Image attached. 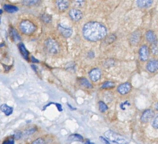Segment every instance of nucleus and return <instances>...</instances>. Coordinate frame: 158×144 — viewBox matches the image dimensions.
<instances>
[{
  "mask_svg": "<svg viewBox=\"0 0 158 144\" xmlns=\"http://www.w3.org/2000/svg\"><path fill=\"white\" fill-rule=\"evenodd\" d=\"M83 35L86 40L91 42H97L106 37L107 29L105 26L98 22H89L84 25Z\"/></svg>",
  "mask_w": 158,
  "mask_h": 144,
  "instance_id": "obj_1",
  "label": "nucleus"
},
{
  "mask_svg": "<svg viewBox=\"0 0 158 144\" xmlns=\"http://www.w3.org/2000/svg\"><path fill=\"white\" fill-rule=\"evenodd\" d=\"M104 135L109 141L114 144H122L128 143L127 140L124 137L112 130H108L104 133Z\"/></svg>",
  "mask_w": 158,
  "mask_h": 144,
  "instance_id": "obj_2",
  "label": "nucleus"
},
{
  "mask_svg": "<svg viewBox=\"0 0 158 144\" xmlns=\"http://www.w3.org/2000/svg\"><path fill=\"white\" fill-rule=\"evenodd\" d=\"M20 28L22 33L26 35H32L36 30L35 24L29 20H24L20 24Z\"/></svg>",
  "mask_w": 158,
  "mask_h": 144,
  "instance_id": "obj_3",
  "label": "nucleus"
},
{
  "mask_svg": "<svg viewBox=\"0 0 158 144\" xmlns=\"http://www.w3.org/2000/svg\"><path fill=\"white\" fill-rule=\"evenodd\" d=\"M45 45L48 51L51 54H57L60 49L58 43L51 39H49L46 40Z\"/></svg>",
  "mask_w": 158,
  "mask_h": 144,
  "instance_id": "obj_4",
  "label": "nucleus"
},
{
  "mask_svg": "<svg viewBox=\"0 0 158 144\" xmlns=\"http://www.w3.org/2000/svg\"><path fill=\"white\" fill-rule=\"evenodd\" d=\"M139 59L141 61L145 62L148 60L149 56L148 48L146 45L141 46L139 51Z\"/></svg>",
  "mask_w": 158,
  "mask_h": 144,
  "instance_id": "obj_5",
  "label": "nucleus"
},
{
  "mask_svg": "<svg viewBox=\"0 0 158 144\" xmlns=\"http://www.w3.org/2000/svg\"><path fill=\"white\" fill-rule=\"evenodd\" d=\"M154 116V112L151 109H148L143 112L140 117V121L143 123L149 121Z\"/></svg>",
  "mask_w": 158,
  "mask_h": 144,
  "instance_id": "obj_6",
  "label": "nucleus"
},
{
  "mask_svg": "<svg viewBox=\"0 0 158 144\" xmlns=\"http://www.w3.org/2000/svg\"><path fill=\"white\" fill-rule=\"evenodd\" d=\"M70 18L75 22L80 21L83 17V13L81 11L77 9H72L69 12Z\"/></svg>",
  "mask_w": 158,
  "mask_h": 144,
  "instance_id": "obj_7",
  "label": "nucleus"
},
{
  "mask_svg": "<svg viewBox=\"0 0 158 144\" xmlns=\"http://www.w3.org/2000/svg\"><path fill=\"white\" fill-rule=\"evenodd\" d=\"M58 28L62 35L65 38L70 37L73 34V29L71 27H65L60 24L58 26Z\"/></svg>",
  "mask_w": 158,
  "mask_h": 144,
  "instance_id": "obj_8",
  "label": "nucleus"
},
{
  "mask_svg": "<svg viewBox=\"0 0 158 144\" xmlns=\"http://www.w3.org/2000/svg\"><path fill=\"white\" fill-rule=\"evenodd\" d=\"M89 75L90 80L93 82H96L100 78L101 72L98 68H94L89 72Z\"/></svg>",
  "mask_w": 158,
  "mask_h": 144,
  "instance_id": "obj_9",
  "label": "nucleus"
},
{
  "mask_svg": "<svg viewBox=\"0 0 158 144\" xmlns=\"http://www.w3.org/2000/svg\"><path fill=\"white\" fill-rule=\"evenodd\" d=\"M131 85L129 83H125L121 84L117 88V91L122 95H126L130 92L131 89Z\"/></svg>",
  "mask_w": 158,
  "mask_h": 144,
  "instance_id": "obj_10",
  "label": "nucleus"
},
{
  "mask_svg": "<svg viewBox=\"0 0 158 144\" xmlns=\"http://www.w3.org/2000/svg\"><path fill=\"white\" fill-rule=\"evenodd\" d=\"M70 0H56V4L59 10L64 11L70 6Z\"/></svg>",
  "mask_w": 158,
  "mask_h": 144,
  "instance_id": "obj_11",
  "label": "nucleus"
},
{
  "mask_svg": "<svg viewBox=\"0 0 158 144\" xmlns=\"http://www.w3.org/2000/svg\"><path fill=\"white\" fill-rule=\"evenodd\" d=\"M147 69L151 73H155L158 70V61L157 60H151L148 62Z\"/></svg>",
  "mask_w": 158,
  "mask_h": 144,
  "instance_id": "obj_12",
  "label": "nucleus"
},
{
  "mask_svg": "<svg viewBox=\"0 0 158 144\" xmlns=\"http://www.w3.org/2000/svg\"><path fill=\"white\" fill-rule=\"evenodd\" d=\"M153 0H137L136 4L140 9H148L152 5Z\"/></svg>",
  "mask_w": 158,
  "mask_h": 144,
  "instance_id": "obj_13",
  "label": "nucleus"
},
{
  "mask_svg": "<svg viewBox=\"0 0 158 144\" xmlns=\"http://www.w3.org/2000/svg\"><path fill=\"white\" fill-rule=\"evenodd\" d=\"M146 38L147 41L151 44L157 43V39L155 33L151 30H149L146 33Z\"/></svg>",
  "mask_w": 158,
  "mask_h": 144,
  "instance_id": "obj_14",
  "label": "nucleus"
},
{
  "mask_svg": "<svg viewBox=\"0 0 158 144\" xmlns=\"http://www.w3.org/2000/svg\"><path fill=\"white\" fill-rule=\"evenodd\" d=\"M19 51L20 53L22 54L24 58L26 60H28V55H29V52L27 51V50L26 48L24 45L23 43H20L18 45Z\"/></svg>",
  "mask_w": 158,
  "mask_h": 144,
  "instance_id": "obj_15",
  "label": "nucleus"
},
{
  "mask_svg": "<svg viewBox=\"0 0 158 144\" xmlns=\"http://www.w3.org/2000/svg\"><path fill=\"white\" fill-rule=\"evenodd\" d=\"M1 110L7 116H10L13 112V108L10 107L6 104H3L1 106Z\"/></svg>",
  "mask_w": 158,
  "mask_h": 144,
  "instance_id": "obj_16",
  "label": "nucleus"
},
{
  "mask_svg": "<svg viewBox=\"0 0 158 144\" xmlns=\"http://www.w3.org/2000/svg\"><path fill=\"white\" fill-rule=\"evenodd\" d=\"M78 81L80 85L86 88H93V86L89 83L88 80L85 77L79 78Z\"/></svg>",
  "mask_w": 158,
  "mask_h": 144,
  "instance_id": "obj_17",
  "label": "nucleus"
},
{
  "mask_svg": "<svg viewBox=\"0 0 158 144\" xmlns=\"http://www.w3.org/2000/svg\"><path fill=\"white\" fill-rule=\"evenodd\" d=\"M68 140L70 141H80L83 142L84 138L81 135L79 134H73L70 135L68 138Z\"/></svg>",
  "mask_w": 158,
  "mask_h": 144,
  "instance_id": "obj_18",
  "label": "nucleus"
},
{
  "mask_svg": "<svg viewBox=\"0 0 158 144\" xmlns=\"http://www.w3.org/2000/svg\"><path fill=\"white\" fill-rule=\"evenodd\" d=\"M3 8L6 11L10 13L16 12L18 10V8L17 7L14 5H10V4H6L4 5Z\"/></svg>",
  "mask_w": 158,
  "mask_h": 144,
  "instance_id": "obj_19",
  "label": "nucleus"
},
{
  "mask_svg": "<svg viewBox=\"0 0 158 144\" xmlns=\"http://www.w3.org/2000/svg\"><path fill=\"white\" fill-rule=\"evenodd\" d=\"M139 34L137 32L133 33L130 37V39L131 43L132 44H136L138 43L139 40Z\"/></svg>",
  "mask_w": 158,
  "mask_h": 144,
  "instance_id": "obj_20",
  "label": "nucleus"
},
{
  "mask_svg": "<svg viewBox=\"0 0 158 144\" xmlns=\"http://www.w3.org/2000/svg\"><path fill=\"white\" fill-rule=\"evenodd\" d=\"M85 0H74L73 4L77 8H82L85 5Z\"/></svg>",
  "mask_w": 158,
  "mask_h": 144,
  "instance_id": "obj_21",
  "label": "nucleus"
},
{
  "mask_svg": "<svg viewBox=\"0 0 158 144\" xmlns=\"http://www.w3.org/2000/svg\"><path fill=\"white\" fill-rule=\"evenodd\" d=\"M99 109L101 113H104L108 110V107L104 102L100 101L98 102Z\"/></svg>",
  "mask_w": 158,
  "mask_h": 144,
  "instance_id": "obj_22",
  "label": "nucleus"
},
{
  "mask_svg": "<svg viewBox=\"0 0 158 144\" xmlns=\"http://www.w3.org/2000/svg\"><path fill=\"white\" fill-rule=\"evenodd\" d=\"M39 0H22V2L26 6H30L35 5Z\"/></svg>",
  "mask_w": 158,
  "mask_h": 144,
  "instance_id": "obj_23",
  "label": "nucleus"
},
{
  "mask_svg": "<svg viewBox=\"0 0 158 144\" xmlns=\"http://www.w3.org/2000/svg\"><path fill=\"white\" fill-rule=\"evenodd\" d=\"M114 87V84L112 82L107 81L103 83L102 86L101 88L102 89H107V88H112Z\"/></svg>",
  "mask_w": 158,
  "mask_h": 144,
  "instance_id": "obj_24",
  "label": "nucleus"
},
{
  "mask_svg": "<svg viewBox=\"0 0 158 144\" xmlns=\"http://www.w3.org/2000/svg\"><path fill=\"white\" fill-rule=\"evenodd\" d=\"M12 36L13 37V39L14 40V41H16L18 40H20V37L19 35L17 34V32L15 30H13L11 32Z\"/></svg>",
  "mask_w": 158,
  "mask_h": 144,
  "instance_id": "obj_25",
  "label": "nucleus"
},
{
  "mask_svg": "<svg viewBox=\"0 0 158 144\" xmlns=\"http://www.w3.org/2000/svg\"><path fill=\"white\" fill-rule=\"evenodd\" d=\"M152 45V52L153 54H157L158 53V46L157 43Z\"/></svg>",
  "mask_w": 158,
  "mask_h": 144,
  "instance_id": "obj_26",
  "label": "nucleus"
},
{
  "mask_svg": "<svg viewBox=\"0 0 158 144\" xmlns=\"http://www.w3.org/2000/svg\"><path fill=\"white\" fill-rule=\"evenodd\" d=\"M152 127L156 129H158V115L154 118L152 124Z\"/></svg>",
  "mask_w": 158,
  "mask_h": 144,
  "instance_id": "obj_27",
  "label": "nucleus"
},
{
  "mask_svg": "<svg viewBox=\"0 0 158 144\" xmlns=\"http://www.w3.org/2000/svg\"><path fill=\"white\" fill-rule=\"evenodd\" d=\"M37 129L35 128H31V129H28V130H26L24 132L25 134L27 135H30L35 133L37 131Z\"/></svg>",
  "mask_w": 158,
  "mask_h": 144,
  "instance_id": "obj_28",
  "label": "nucleus"
},
{
  "mask_svg": "<svg viewBox=\"0 0 158 144\" xmlns=\"http://www.w3.org/2000/svg\"><path fill=\"white\" fill-rule=\"evenodd\" d=\"M42 20L46 23H49L51 21V18L48 15H44L42 16Z\"/></svg>",
  "mask_w": 158,
  "mask_h": 144,
  "instance_id": "obj_29",
  "label": "nucleus"
},
{
  "mask_svg": "<svg viewBox=\"0 0 158 144\" xmlns=\"http://www.w3.org/2000/svg\"><path fill=\"white\" fill-rule=\"evenodd\" d=\"M44 143H45V141H44V140H43L42 138H38V139H37L36 140H35V141H34V142H33V143H32V144H44Z\"/></svg>",
  "mask_w": 158,
  "mask_h": 144,
  "instance_id": "obj_30",
  "label": "nucleus"
},
{
  "mask_svg": "<svg viewBox=\"0 0 158 144\" xmlns=\"http://www.w3.org/2000/svg\"><path fill=\"white\" fill-rule=\"evenodd\" d=\"M15 138L16 139H19L21 138L22 136V132L20 131H18V132H16L14 136Z\"/></svg>",
  "mask_w": 158,
  "mask_h": 144,
  "instance_id": "obj_31",
  "label": "nucleus"
},
{
  "mask_svg": "<svg viewBox=\"0 0 158 144\" xmlns=\"http://www.w3.org/2000/svg\"><path fill=\"white\" fill-rule=\"evenodd\" d=\"M3 144H14L15 140L14 138H10L8 139V140L3 142Z\"/></svg>",
  "mask_w": 158,
  "mask_h": 144,
  "instance_id": "obj_32",
  "label": "nucleus"
},
{
  "mask_svg": "<svg viewBox=\"0 0 158 144\" xmlns=\"http://www.w3.org/2000/svg\"><path fill=\"white\" fill-rule=\"evenodd\" d=\"M53 104H55V105H56V107H57V109H58V110H59V111H62L63 109L61 104H60V103H54V102H53Z\"/></svg>",
  "mask_w": 158,
  "mask_h": 144,
  "instance_id": "obj_33",
  "label": "nucleus"
},
{
  "mask_svg": "<svg viewBox=\"0 0 158 144\" xmlns=\"http://www.w3.org/2000/svg\"><path fill=\"white\" fill-rule=\"evenodd\" d=\"M100 140L103 142V143H105V144H110V142H109V140L108 139H106V138H103V137H99Z\"/></svg>",
  "mask_w": 158,
  "mask_h": 144,
  "instance_id": "obj_34",
  "label": "nucleus"
},
{
  "mask_svg": "<svg viewBox=\"0 0 158 144\" xmlns=\"http://www.w3.org/2000/svg\"><path fill=\"white\" fill-rule=\"evenodd\" d=\"M31 61H32V62L33 63H39V61L38 60L36 59L35 57H33V56H32L31 57Z\"/></svg>",
  "mask_w": 158,
  "mask_h": 144,
  "instance_id": "obj_35",
  "label": "nucleus"
},
{
  "mask_svg": "<svg viewBox=\"0 0 158 144\" xmlns=\"http://www.w3.org/2000/svg\"><path fill=\"white\" fill-rule=\"evenodd\" d=\"M31 68L34 70V72H37V66L36 65L32 64V65H31Z\"/></svg>",
  "mask_w": 158,
  "mask_h": 144,
  "instance_id": "obj_36",
  "label": "nucleus"
},
{
  "mask_svg": "<svg viewBox=\"0 0 158 144\" xmlns=\"http://www.w3.org/2000/svg\"><path fill=\"white\" fill-rule=\"evenodd\" d=\"M94 56H95V54H94V52L91 51V52L89 53V58H94Z\"/></svg>",
  "mask_w": 158,
  "mask_h": 144,
  "instance_id": "obj_37",
  "label": "nucleus"
},
{
  "mask_svg": "<svg viewBox=\"0 0 158 144\" xmlns=\"http://www.w3.org/2000/svg\"><path fill=\"white\" fill-rule=\"evenodd\" d=\"M67 105H68V107H69V108H70V109H71V110H76V108H73V107H72V105H70L69 103H67Z\"/></svg>",
  "mask_w": 158,
  "mask_h": 144,
  "instance_id": "obj_38",
  "label": "nucleus"
},
{
  "mask_svg": "<svg viewBox=\"0 0 158 144\" xmlns=\"http://www.w3.org/2000/svg\"><path fill=\"white\" fill-rule=\"evenodd\" d=\"M3 66H4V67H5V69L6 71H9L10 69L11 66H5L4 65H3Z\"/></svg>",
  "mask_w": 158,
  "mask_h": 144,
  "instance_id": "obj_39",
  "label": "nucleus"
},
{
  "mask_svg": "<svg viewBox=\"0 0 158 144\" xmlns=\"http://www.w3.org/2000/svg\"><path fill=\"white\" fill-rule=\"evenodd\" d=\"M85 144H94L93 143H91V142H90L89 139H86V140L85 142Z\"/></svg>",
  "mask_w": 158,
  "mask_h": 144,
  "instance_id": "obj_40",
  "label": "nucleus"
},
{
  "mask_svg": "<svg viewBox=\"0 0 158 144\" xmlns=\"http://www.w3.org/2000/svg\"><path fill=\"white\" fill-rule=\"evenodd\" d=\"M155 109L158 111V103H156L155 105Z\"/></svg>",
  "mask_w": 158,
  "mask_h": 144,
  "instance_id": "obj_41",
  "label": "nucleus"
}]
</instances>
